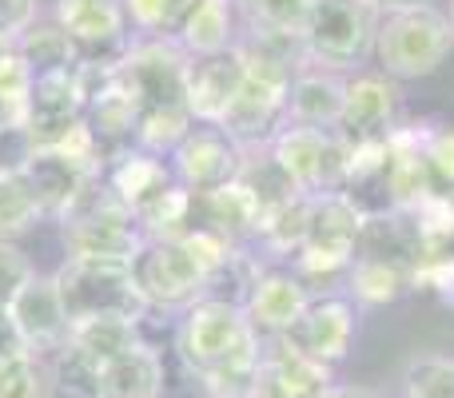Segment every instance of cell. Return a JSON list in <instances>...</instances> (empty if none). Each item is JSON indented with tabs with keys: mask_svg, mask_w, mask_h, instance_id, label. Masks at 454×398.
<instances>
[{
	"mask_svg": "<svg viewBox=\"0 0 454 398\" xmlns=\"http://www.w3.org/2000/svg\"><path fill=\"white\" fill-rule=\"evenodd\" d=\"M176 355L212 398H251L263 363V339L235 299L207 295L180 315Z\"/></svg>",
	"mask_w": 454,
	"mask_h": 398,
	"instance_id": "6da1fadb",
	"label": "cell"
},
{
	"mask_svg": "<svg viewBox=\"0 0 454 398\" xmlns=\"http://www.w3.org/2000/svg\"><path fill=\"white\" fill-rule=\"evenodd\" d=\"M454 52V32H450V16L439 4H415V8H399L387 12L379 24V40H375V64L387 80H423L447 64V56Z\"/></svg>",
	"mask_w": 454,
	"mask_h": 398,
	"instance_id": "7a4b0ae2",
	"label": "cell"
},
{
	"mask_svg": "<svg viewBox=\"0 0 454 398\" xmlns=\"http://www.w3.org/2000/svg\"><path fill=\"white\" fill-rule=\"evenodd\" d=\"M379 24L383 12L371 0H311L303 40H299L303 60L351 76L367 60H375Z\"/></svg>",
	"mask_w": 454,
	"mask_h": 398,
	"instance_id": "3957f363",
	"label": "cell"
},
{
	"mask_svg": "<svg viewBox=\"0 0 454 398\" xmlns=\"http://www.w3.org/2000/svg\"><path fill=\"white\" fill-rule=\"evenodd\" d=\"M56 291L64 299L68 323H92V319H128L144 323L148 303L132 279L128 263H108V259H64L52 271Z\"/></svg>",
	"mask_w": 454,
	"mask_h": 398,
	"instance_id": "277c9868",
	"label": "cell"
},
{
	"mask_svg": "<svg viewBox=\"0 0 454 398\" xmlns=\"http://www.w3.org/2000/svg\"><path fill=\"white\" fill-rule=\"evenodd\" d=\"M128 267H132V279L140 287L148 311L184 315L192 303L207 299V287L215 283V271L188 243V235H180V239H144Z\"/></svg>",
	"mask_w": 454,
	"mask_h": 398,
	"instance_id": "5b68a950",
	"label": "cell"
},
{
	"mask_svg": "<svg viewBox=\"0 0 454 398\" xmlns=\"http://www.w3.org/2000/svg\"><path fill=\"white\" fill-rule=\"evenodd\" d=\"M363 223H367V211L351 196H343V191L311 199L307 235H303V247L291 259V271L311 291H315V283L347 279V267H351L355 247H359Z\"/></svg>",
	"mask_w": 454,
	"mask_h": 398,
	"instance_id": "8992f818",
	"label": "cell"
},
{
	"mask_svg": "<svg viewBox=\"0 0 454 398\" xmlns=\"http://www.w3.org/2000/svg\"><path fill=\"white\" fill-rule=\"evenodd\" d=\"M64 259H108V263H132L144 243V231L136 215L124 207L104 180L88 188V196L60 219Z\"/></svg>",
	"mask_w": 454,
	"mask_h": 398,
	"instance_id": "52a82bcc",
	"label": "cell"
},
{
	"mask_svg": "<svg viewBox=\"0 0 454 398\" xmlns=\"http://www.w3.org/2000/svg\"><path fill=\"white\" fill-rule=\"evenodd\" d=\"M267 152L283 168V176L295 183L299 196L319 199V196L347 191V180H351V144L339 132L287 124L267 144Z\"/></svg>",
	"mask_w": 454,
	"mask_h": 398,
	"instance_id": "ba28073f",
	"label": "cell"
},
{
	"mask_svg": "<svg viewBox=\"0 0 454 398\" xmlns=\"http://www.w3.org/2000/svg\"><path fill=\"white\" fill-rule=\"evenodd\" d=\"M355 335H359V307L347 295H315L303 307V315L287 327L283 343L291 351H299L303 359L335 371L351 355Z\"/></svg>",
	"mask_w": 454,
	"mask_h": 398,
	"instance_id": "9c48e42d",
	"label": "cell"
},
{
	"mask_svg": "<svg viewBox=\"0 0 454 398\" xmlns=\"http://www.w3.org/2000/svg\"><path fill=\"white\" fill-rule=\"evenodd\" d=\"M243 156H247V152H243L223 128L192 124V132L176 144L168 164H172V176L180 188H188L192 196H207V191H220L227 183L239 180Z\"/></svg>",
	"mask_w": 454,
	"mask_h": 398,
	"instance_id": "30bf717a",
	"label": "cell"
},
{
	"mask_svg": "<svg viewBox=\"0 0 454 398\" xmlns=\"http://www.w3.org/2000/svg\"><path fill=\"white\" fill-rule=\"evenodd\" d=\"M56 24L80 52V64H116L132 44L124 0H56Z\"/></svg>",
	"mask_w": 454,
	"mask_h": 398,
	"instance_id": "8fae6325",
	"label": "cell"
},
{
	"mask_svg": "<svg viewBox=\"0 0 454 398\" xmlns=\"http://www.w3.org/2000/svg\"><path fill=\"white\" fill-rule=\"evenodd\" d=\"M399 120H403V92L395 80H387L383 72H351L347 76L343 120H339L335 132L351 148L387 144L403 128Z\"/></svg>",
	"mask_w": 454,
	"mask_h": 398,
	"instance_id": "7c38bea8",
	"label": "cell"
},
{
	"mask_svg": "<svg viewBox=\"0 0 454 398\" xmlns=\"http://www.w3.org/2000/svg\"><path fill=\"white\" fill-rule=\"evenodd\" d=\"M315 299V291L299 279L291 267H259L255 275L243 287V315H247L251 331H255L263 343L287 335V327L303 315V307Z\"/></svg>",
	"mask_w": 454,
	"mask_h": 398,
	"instance_id": "4fadbf2b",
	"label": "cell"
},
{
	"mask_svg": "<svg viewBox=\"0 0 454 398\" xmlns=\"http://www.w3.org/2000/svg\"><path fill=\"white\" fill-rule=\"evenodd\" d=\"M8 315H12L28 355H36V359H52L56 351L68 347L72 323H68V311H64V299H60V291H56L52 275H40V271L32 275V279L16 291L12 303H8Z\"/></svg>",
	"mask_w": 454,
	"mask_h": 398,
	"instance_id": "5bb4252c",
	"label": "cell"
},
{
	"mask_svg": "<svg viewBox=\"0 0 454 398\" xmlns=\"http://www.w3.org/2000/svg\"><path fill=\"white\" fill-rule=\"evenodd\" d=\"M24 176H28L32 191H36L44 219L60 223V219L88 196V188L104 176V164L72 156V152H60V148H36V156H32Z\"/></svg>",
	"mask_w": 454,
	"mask_h": 398,
	"instance_id": "9a60e30c",
	"label": "cell"
},
{
	"mask_svg": "<svg viewBox=\"0 0 454 398\" xmlns=\"http://www.w3.org/2000/svg\"><path fill=\"white\" fill-rule=\"evenodd\" d=\"M343 100H347V72H331L323 64L299 60L287 88V124L335 132L339 120H343Z\"/></svg>",
	"mask_w": 454,
	"mask_h": 398,
	"instance_id": "2e32d148",
	"label": "cell"
},
{
	"mask_svg": "<svg viewBox=\"0 0 454 398\" xmlns=\"http://www.w3.org/2000/svg\"><path fill=\"white\" fill-rule=\"evenodd\" d=\"M335 391V371L303 359L283 339L263 343V363L255 375L251 398H327Z\"/></svg>",
	"mask_w": 454,
	"mask_h": 398,
	"instance_id": "e0dca14e",
	"label": "cell"
},
{
	"mask_svg": "<svg viewBox=\"0 0 454 398\" xmlns=\"http://www.w3.org/2000/svg\"><path fill=\"white\" fill-rule=\"evenodd\" d=\"M243 76H247V64H243V52L231 48V52L220 56H204V60L188 64V112L196 124H223L227 108L235 104L243 88Z\"/></svg>",
	"mask_w": 454,
	"mask_h": 398,
	"instance_id": "ac0fdd59",
	"label": "cell"
},
{
	"mask_svg": "<svg viewBox=\"0 0 454 398\" xmlns=\"http://www.w3.org/2000/svg\"><path fill=\"white\" fill-rule=\"evenodd\" d=\"M100 180L132 215H140L144 207H152V203L172 188L176 176L164 156H152V152H140V148H124V152H116V156H108Z\"/></svg>",
	"mask_w": 454,
	"mask_h": 398,
	"instance_id": "d6986e66",
	"label": "cell"
},
{
	"mask_svg": "<svg viewBox=\"0 0 454 398\" xmlns=\"http://www.w3.org/2000/svg\"><path fill=\"white\" fill-rule=\"evenodd\" d=\"M172 40L192 60L231 52V48L239 44V12H235V0H188V8H184V16H180V28H176Z\"/></svg>",
	"mask_w": 454,
	"mask_h": 398,
	"instance_id": "ffe728a7",
	"label": "cell"
},
{
	"mask_svg": "<svg viewBox=\"0 0 454 398\" xmlns=\"http://www.w3.org/2000/svg\"><path fill=\"white\" fill-rule=\"evenodd\" d=\"M96 398H164V355L140 339L96 371Z\"/></svg>",
	"mask_w": 454,
	"mask_h": 398,
	"instance_id": "44dd1931",
	"label": "cell"
},
{
	"mask_svg": "<svg viewBox=\"0 0 454 398\" xmlns=\"http://www.w3.org/2000/svg\"><path fill=\"white\" fill-rule=\"evenodd\" d=\"M235 12H239L243 32H251V36L299 44L311 0H235Z\"/></svg>",
	"mask_w": 454,
	"mask_h": 398,
	"instance_id": "7402d4cb",
	"label": "cell"
},
{
	"mask_svg": "<svg viewBox=\"0 0 454 398\" xmlns=\"http://www.w3.org/2000/svg\"><path fill=\"white\" fill-rule=\"evenodd\" d=\"M343 283H347V299H351L355 307H387V303H395L403 291H411V271L379 263V259L355 255Z\"/></svg>",
	"mask_w": 454,
	"mask_h": 398,
	"instance_id": "603a6c76",
	"label": "cell"
},
{
	"mask_svg": "<svg viewBox=\"0 0 454 398\" xmlns=\"http://www.w3.org/2000/svg\"><path fill=\"white\" fill-rule=\"evenodd\" d=\"M140 343V323H128V319H92V323H76L68 335V347L88 359L96 371L104 367L108 359L124 355L128 347Z\"/></svg>",
	"mask_w": 454,
	"mask_h": 398,
	"instance_id": "cb8c5ba5",
	"label": "cell"
},
{
	"mask_svg": "<svg viewBox=\"0 0 454 398\" xmlns=\"http://www.w3.org/2000/svg\"><path fill=\"white\" fill-rule=\"evenodd\" d=\"M40 219H44V211H40V199L32 191L28 176H0V239L16 243Z\"/></svg>",
	"mask_w": 454,
	"mask_h": 398,
	"instance_id": "d4e9b609",
	"label": "cell"
},
{
	"mask_svg": "<svg viewBox=\"0 0 454 398\" xmlns=\"http://www.w3.org/2000/svg\"><path fill=\"white\" fill-rule=\"evenodd\" d=\"M32 68L16 44H0V124H28Z\"/></svg>",
	"mask_w": 454,
	"mask_h": 398,
	"instance_id": "484cf974",
	"label": "cell"
},
{
	"mask_svg": "<svg viewBox=\"0 0 454 398\" xmlns=\"http://www.w3.org/2000/svg\"><path fill=\"white\" fill-rule=\"evenodd\" d=\"M16 48L24 52L32 76H40V72H52V68H72V64H80V52L72 48V40L64 36L56 20L52 24H40L36 20L20 40H16Z\"/></svg>",
	"mask_w": 454,
	"mask_h": 398,
	"instance_id": "4316f807",
	"label": "cell"
},
{
	"mask_svg": "<svg viewBox=\"0 0 454 398\" xmlns=\"http://www.w3.org/2000/svg\"><path fill=\"white\" fill-rule=\"evenodd\" d=\"M56 378L48 359L36 355H16V359H0V398H52Z\"/></svg>",
	"mask_w": 454,
	"mask_h": 398,
	"instance_id": "83f0119b",
	"label": "cell"
},
{
	"mask_svg": "<svg viewBox=\"0 0 454 398\" xmlns=\"http://www.w3.org/2000/svg\"><path fill=\"white\" fill-rule=\"evenodd\" d=\"M403 398H454L450 355H415L403 371Z\"/></svg>",
	"mask_w": 454,
	"mask_h": 398,
	"instance_id": "f1b7e54d",
	"label": "cell"
},
{
	"mask_svg": "<svg viewBox=\"0 0 454 398\" xmlns=\"http://www.w3.org/2000/svg\"><path fill=\"white\" fill-rule=\"evenodd\" d=\"M188 0H124L128 28L136 40H172Z\"/></svg>",
	"mask_w": 454,
	"mask_h": 398,
	"instance_id": "f546056e",
	"label": "cell"
},
{
	"mask_svg": "<svg viewBox=\"0 0 454 398\" xmlns=\"http://www.w3.org/2000/svg\"><path fill=\"white\" fill-rule=\"evenodd\" d=\"M36 275V263L28 259V251L20 243L0 239V307H8L16 299V291Z\"/></svg>",
	"mask_w": 454,
	"mask_h": 398,
	"instance_id": "4dcf8cb0",
	"label": "cell"
},
{
	"mask_svg": "<svg viewBox=\"0 0 454 398\" xmlns=\"http://www.w3.org/2000/svg\"><path fill=\"white\" fill-rule=\"evenodd\" d=\"M32 156H36V140L28 124H0V176L28 172Z\"/></svg>",
	"mask_w": 454,
	"mask_h": 398,
	"instance_id": "1f68e13d",
	"label": "cell"
},
{
	"mask_svg": "<svg viewBox=\"0 0 454 398\" xmlns=\"http://www.w3.org/2000/svg\"><path fill=\"white\" fill-rule=\"evenodd\" d=\"M40 20L36 0H0V44H16Z\"/></svg>",
	"mask_w": 454,
	"mask_h": 398,
	"instance_id": "d6a6232c",
	"label": "cell"
},
{
	"mask_svg": "<svg viewBox=\"0 0 454 398\" xmlns=\"http://www.w3.org/2000/svg\"><path fill=\"white\" fill-rule=\"evenodd\" d=\"M16 355H28V347H24L8 307H0V359H16Z\"/></svg>",
	"mask_w": 454,
	"mask_h": 398,
	"instance_id": "836d02e7",
	"label": "cell"
},
{
	"mask_svg": "<svg viewBox=\"0 0 454 398\" xmlns=\"http://www.w3.org/2000/svg\"><path fill=\"white\" fill-rule=\"evenodd\" d=\"M371 4L379 8V12H399V8H415V4H427V0H371Z\"/></svg>",
	"mask_w": 454,
	"mask_h": 398,
	"instance_id": "e575fe53",
	"label": "cell"
},
{
	"mask_svg": "<svg viewBox=\"0 0 454 398\" xmlns=\"http://www.w3.org/2000/svg\"><path fill=\"white\" fill-rule=\"evenodd\" d=\"M327 398H367V394H363V391H347V386H335Z\"/></svg>",
	"mask_w": 454,
	"mask_h": 398,
	"instance_id": "d590c367",
	"label": "cell"
},
{
	"mask_svg": "<svg viewBox=\"0 0 454 398\" xmlns=\"http://www.w3.org/2000/svg\"><path fill=\"white\" fill-rule=\"evenodd\" d=\"M447 16H450V32H454V0H450V12Z\"/></svg>",
	"mask_w": 454,
	"mask_h": 398,
	"instance_id": "8d00e7d4",
	"label": "cell"
}]
</instances>
